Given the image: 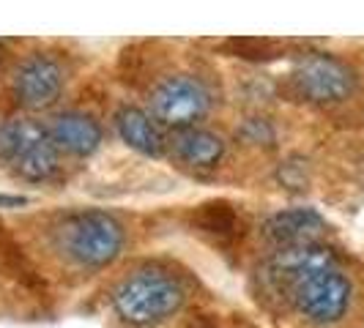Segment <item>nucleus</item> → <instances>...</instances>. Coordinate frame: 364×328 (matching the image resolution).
<instances>
[{
  "mask_svg": "<svg viewBox=\"0 0 364 328\" xmlns=\"http://www.w3.org/2000/svg\"><path fill=\"white\" fill-rule=\"evenodd\" d=\"M55 241L63 255L85 268H105L121 255L127 233L121 222L105 211H74L55 227Z\"/></svg>",
  "mask_w": 364,
  "mask_h": 328,
  "instance_id": "obj_1",
  "label": "nucleus"
},
{
  "mask_svg": "<svg viewBox=\"0 0 364 328\" xmlns=\"http://www.w3.org/2000/svg\"><path fill=\"white\" fill-rule=\"evenodd\" d=\"M183 288L164 271H137L124 279L112 293V307L129 326H156L181 310Z\"/></svg>",
  "mask_w": 364,
  "mask_h": 328,
  "instance_id": "obj_2",
  "label": "nucleus"
},
{
  "mask_svg": "<svg viewBox=\"0 0 364 328\" xmlns=\"http://www.w3.org/2000/svg\"><path fill=\"white\" fill-rule=\"evenodd\" d=\"M285 290L291 295L293 307L318 326L337 323L350 304V282L337 266L301 273Z\"/></svg>",
  "mask_w": 364,
  "mask_h": 328,
  "instance_id": "obj_3",
  "label": "nucleus"
},
{
  "mask_svg": "<svg viewBox=\"0 0 364 328\" xmlns=\"http://www.w3.org/2000/svg\"><path fill=\"white\" fill-rule=\"evenodd\" d=\"M208 104H211V99H208V91L203 88V82L195 77H186V74L167 77L151 93L154 115L176 129H186L195 121H200L208 112Z\"/></svg>",
  "mask_w": 364,
  "mask_h": 328,
  "instance_id": "obj_4",
  "label": "nucleus"
},
{
  "mask_svg": "<svg viewBox=\"0 0 364 328\" xmlns=\"http://www.w3.org/2000/svg\"><path fill=\"white\" fill-rule=\"evenodd\" d=\"M293 85L307 102L334 104V102H343L348 93L353 91V74L337 58L310 55L296 66Z\"/></svg>",
  "mask_w": 364,
  "mask_h": 328,
  "instance_id": "obj_5",
  "label": "nucleus"
},
{
  "mask_svg": "<svg viewBox=\"0 0 364 328\" xmlns=\"http://www.w3.org/2000/svg\"><path fill=\"white\" fill-rule=\"evenodd\" d=\"M63 91V69L60 63L47 55H33L22 60L14 74V93L31 109H41L55 104V99Z\"/></svg>",
  "mask_w": 364,
  "mask_h": 328,
  "instance_id": "obj_6",
  "label": "nucleus"
},
{
  "mask_svg": "<svg viewBox=\"0 0 364 328\" xmlns=\"http://www.w3.org/2000/svg\"><path fill=\"white\" fill-rule=\"evenodd\" d=\"M326 230V222L312 208H291L279 211L263 224V236L282 246H299V244H315V238Z\"/></svg>",
  "mask_w": 364,
  "mask_h": 328,
  "instance_id": "obj_7",
  "label": "nucleus"
},
{
  "mask_svg": "<svg viewBox=\"0 0 364 328\" xmlns=\"http://www.w3.org/2000/svg\"><path fill=\"white\" fill-rule=\"evenodd\" d=\"M50 140L55 148L74 153V156H91L102 143V126L85 112H63L50 126Z\"/></svg>",
  "mask_w": 364,
  "mask_h": 328,
  "instance_id": "obj_8",
  "label": "nucleus"
},
{
  "mask_svg": "<svg viewBox=\"0 0 364 328\" xmlns=\"http://www.w3.org/2000/svg\"><path fill=\"white\" fill-rule=\"evenodd\" d=\"M11 164L28 181H47L50 175L58 173V148L50 140V134L36 126L28 134V140L22 143Z\"/></svg>",
  "mask_w": 364,
  "mask_h": 328,
  "instance_id": "obj_9",
  "label": "nucleus"
},
{
  "mask_svg": "<svg viewBox=\"0 0 364 328\" xmlns=\"http://www.w3.org/2000/svg\"><path fill=\"white\" fill-rule=\"evenodd\" d=\"M173 153L189 167H214L225 153V146L214 131L186 126L173 134Z\"/></svg>",
  "mask_w": 364,
  "mask_h": 328,
  "instance_id": "obj_10",
  "label": "nucleus"
},
{
  "mask_svg": "<svg viewBox=\"0 0 364 328\" xmlns=\"http://www.w3.org/2000/svg\"><path fill=\"white\" fill-rule=\"evenodd\" d=\"M115 131L129 148L146 153V156H159L164 151V140L156 124L148 118L143 109L124 107L115 115Z\"/></svg>",
  "mask_w": 364,
  "mask_h": 328,
  "instance_id": "obj_11",
  "label": "nucleus"
},
{
  "mask_svg": "<svg viewBox=\"0 0 364 328\" xmlns=\"http://www.w3.org/2000/svg\"><path fill=\"white\" fill-rule=\"evenodd\" d=\"M241 137H244L247 143H272L274 129L269 126L266 121H257V118H252V121H247V124H244V129H241Z\"/></svg>",
  "mask_w": 364,
  "mask_h": 328,
  "instance_id": "obj_12",
  "label": "nucleus"
}]
</instances>
